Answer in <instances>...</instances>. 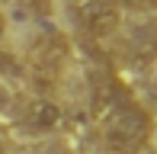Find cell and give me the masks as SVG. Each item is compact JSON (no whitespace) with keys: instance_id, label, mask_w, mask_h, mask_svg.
<instances>
[{"instance_id":"6da1fadb","label":"cell","mask_w":157,"mask_h":154,"mask_svg":"<svg viewBox=\"0 0 157 154\" xmlns=\"http://www.w3.org/2000/svg\"><path fill=\"white\" fill-rule=\"evenodd\" d=\"M96 119H99V132H103V144L112 154H138L141 148H147L154 135L151 113L138 103H132L128 96L116 100Z\"/></svg>"},{"instance_id":"7a4b0ae2","label":"cell","mask_w":157,"mask_h":154,"mask_svg":"<svg viewBox=\"0 0 157 154\" xmlns=\"http://www.w3.org/2000/svg\"><path fill=\"white\" fill-rule=\"evenodd\" d=\"M77 23L83 26V32L103 39L112 36L122 23V10H119L116 0H80L77 6Z\"/></svg>"},{"instance_id":"3957f363","label":"cell","mask_w":157,"mask_h":154,"mask_svg":"<svg viewBox=\"0 0 157 154\" xmlns=\"http://www.w3.org/2000/svg\"><path fill=\"white\" fill-rule=\"evenodd\" d=\"M23 122L35 135H48V132H58L64 125V109H61V103L48 100V96H39V100H32L29 106H26Z\"/></svg>"},{"instance_id":"5b68a950","label":"cell","mask_w":157,"mask_h":154,"mask_svg":"<svg viewBox=\"0 0 157 154\" xmlns=\"http://www.w3.org/2000/svg\"><path fill=\"white\" fill-rule=\"evenodd\" d=\"M3 32H6V23H3V16H0V39H3Z\"/></svg>"},{"instance_id":"277c9868","label":"cell","mask_w":157,"mask_h":154,"mask_svg":"<svg viewBox=\"0 0 157 154\" xmlns=\"http://www.w3.org/2000/svg\"><path fill=\"white\" fill-rule=\"evenodd\" d=\"M119 10L122 6H128V10H151V6H157V0H116Z\"/></svg>"}]
</instances>
